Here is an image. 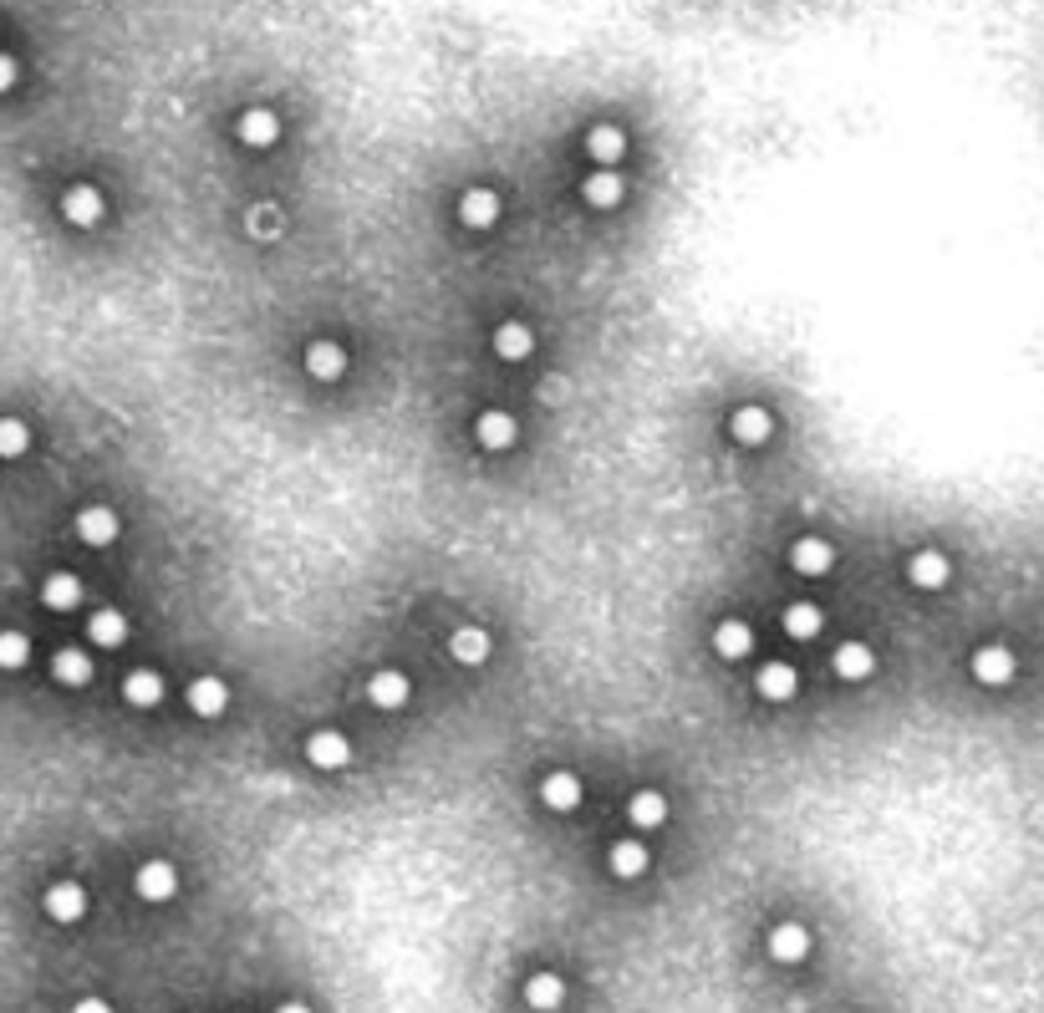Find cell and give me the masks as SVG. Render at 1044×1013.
<instances>
[{
  "mask_svg": "<svg viewBox=\"0 0 1044 1013\" xmlns=\"http://www.w3.org/2000/svg\"><path fill=\"white\" fill-rule=\"evenodd\" d=\"M235 138L245 149H270V143H281V117L270 107H245L235 117Z\"/></svg>",
  "mask_w": 1044,
  "mask_h": 1013,
  "instance_id": "14",
  "label": "cell"
},
{
  "mask_svg": "<svg viewBox=\"0 0 1044 1013\" xmlns=\"http://www.w3.org/2000/svg\"><path fill=\"white\" fill-rule=\"evenodd\" d=\"M907 581L917 586V591H943V586L953 581V565H948L943 550H917L907 561Z\"/></svg>",
  "mask_w": 1044,
  "mask_h": 1013,
  "instance_id": "17",
  "label": "cell"
},
{
  "mask_svg": "<svg viewBox=\"0 0 1044 1013\" xmlns=\"http://www.w3.org/2000/svg\"><path fill=\"white\" fill-rule=\"evenodd\" d=\"M306 759H311L321 774H332V769L352 765V744H347L337 729H317L311 739H306Z\"/></svg>",
  "mask_w": 1044,
  "mask_h": 1013,
  "instance_id": "12",
  "label": "cell"
},
{
  "mask_svg": "<svg viewBox=\"0 0 1044 1013\" xmlns=\"http://www.w3.org/2000/svg\"><path fill=\"white\" fill-rule=\"evenodd\" d=\"M62 219H67L72 230H98L102 219H107L102 189H92V183H72L67 194H62Z\"/></svg>",
  "mask_w": 1044,
  "mask_h": 1013,
  "instance_id": "4",
  "label": "cell"
},
{
  "mask_svg": "<svg viewBox=\"0 0 1044 1013\" xmlns=\"http://www.w3.org/2000/svg\"><path fill=\"white\" fill-rule=\"evenodd\" d=\"M306 372H311L317 383H341V377H347V351H341V342H332V336L306 342Z\"/></svg>",
  "mask_w": 1044,
  "mask_h": 1013,
  "instance_id": "11",
  "label": "cell"
},
{
  "mask_svg": "<svg viewBox=\"0 0 1044 1013\" xmlns=\"http://www.w3.org/2000/svg\"><path fill=\"white\" fill-rule=\"evenodd\" d=\"M968 667H974V682H983V688H1004V682H1014V672H1019V663H1014V652L1004 647V642L978 647L974 657H968Z\"/></svg>",
  "mask_w": 1044,
  "mask_h": 1013,
  "instance_id": "8",
  "label": "cell"
},
{
  "mask_svg": "<svg viewBox=\"0 0 1044 1013\" xmlns=\"http://www.w3.org/2000/svg\"><path fill=\"white\" fill-rule=\"evenodd\" d=\"M581 795H587V784H581L576 769H551V774L540 780V799H545V810H556V815H571L576 805H581Z\"/></svg>",
  "mask_w": 1044,
  "mask_h": 1013,
  "instance_id": "10",
  "label": "cell"
},
{
  "mask_svg": "<svg viewBox=\"0 0 1044 1013\" xmlns=\"http://www.w3.org/2000/svg\"><path fill=\"white\" fill-rule=\"evenodd\" d=\"M408 698H413V682H408L398 667H383V672H372V678H368V703H372V708L398 714V708H408Z\"/></svg>",
  "mask_w": 1044,
  "mask_h": 1013,
  "instance_id": "9",
  "label": "cell"
},
{
  "mask_svg": "<svg viewBox=\"0 0 1044 1013\" xmlns=\"http://www.w3.org/2000/svg\"><path fill=\"white\" fill-rule=\"evenodd\" d=\"M530 351H536V332L525 321H500L494 326V357L500 362H525Z\"/></svg>",
  "mask_w": 1044,
  "mask_h": 1013,
  "instance_id": "28",
  "label": "cell"
},
{
  "mask_svg": "<svg viewBox=\"0 0 1044 1013\" xmlns=\"http://www.w3.org/2000/svg\"><path fill=\"white\" fill-rule=\"evenodd\" d=\"M72 1013H113V1003H107V998H77Z\"/></svg>",
  "mask_w": 1044,
  "mask_h": 1013,
  "instance_id": "37",
  "label": "cell"
},
{
  "mask_svg": "<svg viewBox=\"0 0 1044 1013\" xmlns=\"http://www.w3.org/2000/svg\"><path fill=\"white\" fill-rule=\"evenodd\" d=\"M16 82H21V62L11 51H0V92H11Z\"/></svg>",
  "mask_w": 1044,
  "mask_h": 1013,
  "instance_id": "36",
  "label": "cell"
},
{
  "mask_svg": "<svg viewBox=\"0 0 1044 1013\" xmlns=\"http://www.w3.org/2000/svg\"><path fill=\"white\" fill-rule=\"evenodd\" d=\"M830 667H836V678L841 682H866L876 672V652L866 647V642H841L836 657H830Z\"/></svg>",
  "mask_w": 1044,
  "mask_h": 1013,
  "instance_id": "27",
  "label": "cell"
},
{
  "mask_svg": "<svg viewBox=\"0 0 1044 1013\" xmlns=\"http://www.w3.org/2000/svg\"><path fill=\"white\" fill-rule=\"evenodd\" d=\"M581 200L591 209H617L622 204V174L617 168H591L587 183H581Z\"/></svg>",
  "mask_w": 1044,
  "mask_h": 1013,
  "instance_id": "29",
  "label": "cell"
},
{
  "mask_svg": "<svg viewBox=\"0 0 1044 1013\" xmlns=\"http://www.w3.org/2000/svg\"><path fill=\"white\" fill-rule=\"evenodd\" d=\"M494 652V642H489V631L485 627H454V637H449V657H454L459 667H479Z\"/></svg>",
  "mask_w": 1044,
  "mask_h": 1013,
  "instance_id": "25",
  "label": "cell"
},
{
  "mask_svg": "<svg viewBox=\"0 0 1044 1013\" xmlns=\"http://www.w3.org/2000/svg\"><path fill=\"white\" fill-rule=\"evenodd\" d=\"M459 219H464L469 230H489V225L500 219V194H494V189H464Z\"/></svg>",
  "mask_w": 1044,
  "mask_h": 1013,
  "instance_id": "31",
  "label": "cell"
},
{
  "mask_svg": "<svg viewBox=\"0 0 1044 1013\" xmlns=\"http://www.w3.org/2000/svg\"><path fill=\"white\" fill-rule=\"evenodd\" d=\"M184 698H189V714L194 718H219L230 708V688H224V678H194Z\"/></svg>",
  "mask_w": 1044,
  "mask_h": 1013,
  "instance_id": "21",
  "label": "cell"
},
{
  "mask_svg": "<svg viewBox=\"0 0 1044 1013\" xmlns=\"http://www.w3.org/2000/svg\"><path fill=\"white\" fill-rule=\"evenodd\" d=\"M587 153H591V164L596 168H617L622 164V153H627V133L617 128V123H596L587 133Z\"/></svg>",
  "mask_w": 1044,
  "mask_h": 1013,
  "instance_id": "23",
  "label": "cell"
},
{
  "mask_svg": "<svg viewBox=\"0 0 1044 1013\" xmlns=\"http://www.w3.org/2000/svg\"><path fill=\"white\" fill-rule=\"evenodd\" d=\"M275 1013H311V1003H301V998H286V1003H281Z\"/></svg>",
  "mask_w": 1044,
  "mask_h": 1013,
  "instance_id": "38",
  "label": "cell"
},
{
  "mask_svg": "<svg viewBox=\"0 0 1044 1013\" xmlns=\"http://www.w3.org/2000/svg\"><path fill=\"white\" fill-rule=\"evenodd\" d=\"M770 433H775V413H770V408H759V402L729 413V438H734L739 449H759V444H770Z\"/></svg>",
  "mask_w": 1044,
  "mask_h": 1013,
  "instance_id": "6",
  "label": "cell"
},
{
  "mask_svg": "<svg viewBox=\"0 0 1044 1013\" xmlns=\"http://www.w3.org/2000/svg\"><path fill=\"white\" fill-rule=\"evenodd\" d=\"M474 438H479L485 453H505L520 444V423H515V413H505V408H485V413L474 418Z\"/></svg>",
  "mask_w": 1044,
  "mask_h": 1013,
  "instance_id": "5",
  "label": "cell"
},
{
  "mask_svg": "<svg viewBox=\"0 0 1044 1013\" xmlns=\"http://www.w3.org/2000/svg\"><path fill=\"white\" fill-rule=\"evenodd\" d=\"M164 693H169V688H164V672H158V667H133V672L123 678V703H128V708H143V714H149V708L164 703Z\"/></svg>",
  "mask_w": 1044,
  "mask_h": 1013,
  "instance_id": "15",
  "label": "cell"
},
{
  "mask_svg": "<svg viewBox=\"0 0 1044 1013\" xmlns=\"http://www.w3.org/2000/svg\"><path fill=\"white\" fill-rule=\"evenodd\" d=\"M31 663V637L16 627H0V672H21Z\"/></svg>",
  "mask_w": 1044,
  "mask_h": 1013,
  "instance_id": "34",
  "label": "cell"
},
{
  "mask_svg": "<svg viewBox=\"0 0 1044 1013\" xmlns=\"http://www.w3.org/2000/svg\"><path fill=\"white\" fill-rule=\"evenodd\" d=\"M31 453V423L16 413H0V464H16Z\"/></svg>",
  "mask_w": 1044,
  "mask_h": 1013,
  "instance_id": "33",
  "label": "cell"
},
{
  "mask_svg": "<svg viewBox=\"0 0 1044 1013\" xmlns=\"http://www.w3.org/2000/svg\"><path fill=\"white\" fill-rule=\"evenodd\" d=\"M790 565H795V576H826L830 565H836V546H830L826 535H800L790 546Z\"/></svg>",
  "mask_w": 1044,
  "mask_h": 1013,
  "instance_id": "13",
  "label": "cell"
},
{
  "mask_svg": "<svg viewBox=\"0 0 1044 1013\" xmlns=\"http://www.w3.org/2000/svg\"><path fill=\"white\" fill-rule=\"evenodd\" d=\"M41 912L56 922V927H77L87 916V886L82 881H51L41 892Z\"/></svg>",
  "mask_w": 1044,
  "mask_h": 1013,
  "instance_id": "1",
  "label": "cell"
},
{
  "mask_svg": "<svg viewBox=\"0 0 1044 1013\" xmlns=\"http://www.w3.org/2000/svg\"><path fill=\"white\" fill-rule=\"evenodd\" d=\"M520 993H525V1009L556 1013L560 1003H566V978H560V973H530Z\"/></svg>",
  "mask_w": 1044,
  "mask_h": 1013,
  "instance_id": "22",
  "label": "cell"
},
{
  "mask_svg": "<svg viewBox=\"0 0 1044 1013\" xmlns=\"http://www.w3.org/2000/svg\"><path fill=\"white\" fill-rule=\"evenodd\" d=\"M82 581L72 576V570H51L47 581H41V606L47 612H56V616H67V612H77L82 606Z\"/></svg>",
  "mask_w": 1044,
  "mask_h": 1013,
  "instance_id": "18",
  "label": "cell"
},
{
  "mask_svg": "<svg viewBox=\"0 0 1044 1013\" xmlns=\"http://www.w3.org/2000/svg\"><path fill=\"white\" fill-rule=\"evenodd\" d=\"M51 678L62 682V688H87V682L98 678V663H92L82 647H56L51 652Z\"/></svg>",
  "mask_w": 1044,
  "mask_h": 1013,
  "instance_id": "19",
  "label": "cell"
},
{
  "mask_svg": "<svg viewBox=\"0 0 1044 1013\" xmlns=\"http://www.w3.org/2000/svg\"><path fill=\"white\" fill-rule=\"evenodd\" d=\"M133 892H138V901H149V907H158V901H173V892H179V865L164 861V856L143 861V865L133 871Z\"/></svg>",
  "mask_w": 1044,
  "mask_h": 1013,
  "instance_id": "2",
  "label": "cell"
},
{
  "mask_svg": "<svg viewBox=\"0 0 1044 1013\" xmlns=\"http://www.w3.org/2000/svg\"><path fill=\"white\" fill-rule=\"evenodd\" d=\"M755 688H759V698H770V703H790L795 693H800V672H795L790 663H779V657H770V663L755 672Z\"/></svg>",
  "mask_w": 1044,
  "mask_h": 1013,
  "instance_id": "16",
  "label": "cell"
},
{
  "mask_svg": "<svg viewBox=\"0 0 1044 1013\" xmlns=\"http://www.w3.org/2000/svg\"><path fill=\"white\" fill-rule=\"evenodd\" d=\"M821 627H826V612H821L815 601H790V606H785V637H795V642H815Z\"/></svg>",
  "mask_w": 1044,
  "mask_h": 1013,
  "instance_id": "32",
  "label": "cell"
},
{
  "mask_svg": "<svg viewBox=\"0 0 1044 1013\" xmlns=\"http://www.w3.org/2000/svg\"><path fill=\"white\" fill-rule=\"evenodd\" d=\"M87 637H92V647L102 652H113L128 642V616L118 612V606H102V612L87 616Z\"/></svg>",
  "mask_w": 1044,
  "mask_h": 1013,
  "instance_id": "26",
  "label": "cell"
},
{
  "mask_svg": "<svg viewBox=\"0 0 1044 1013\" xmlns=\"http://www.w3.org/2000/svg\"><path fill=\"white\" fill-rule=\"evenodd\" d=\"M713 652H719V657H729V663L749 657V652H755V627H749L744 616H724V621L713 627Z\"/></svg>",
  "mask_w": 1044,
  "mask_h": 1013,
  "instance_id": "20",
  "label": "cell"
},
{
  "mask_svg": "<svg viewBox=\"0 0 1044 1013\" xmlns=\"http://www.w3.org/2000/svg\"><path fill=\"white\" fill-rule=\"evenodd\" d=\"M764 952H770L775 963H785V967L805 963V958H810V927H805V922H775L770 937H764Z\"/></svg>",
  "mask_w": 1044,
  "mask_h": 1013,
  "instance_id": "7",
  "label": "cell"
},
{
  "mask_svg": "<svg viewBox=\"0 0 1044 1013\" xmlns=\"http://www.w3.org/2000/svg\"><path fill=\"white\" fill-rule=\"evenodd\" d=\"M627 820H632L637 831H662V825H668V799H662V790H637V795L627 799Z\"/></svg>",
  "mask_w": 1044,
  "mask_h": 1013,
  "instance_id": "30",
  "label": "cell"
},
{
  "mask_svg": "<svg viewBox=\"0 0 1044 1013\" xmlns=\"http://www.w3.org/2000/svg\"><path fill=\"white\" fill-rule=\"evenodd\" d=\"M275 230H281V209H270V204H255V209H250V234H260V240H266V234H275Z\"/></svg>",
  "mask_w": 1044,
  "mask_h": 1013,
  "instance_id": "35",
  "label": "cell"
},
{
  "mask_svg": "<svg viewBox=\"0 0 1044 1013\" xmlns=\"http://www.w3.org/2000/svg\"><path fill=\"white\" fill-rule=\"evenodd\" d=\"M72 530H77V540H82V546L102 550V546H113V540L123 535V520H118V510H113V504H82V510H77V520H72Z\"/></svg>",
  "mask_w": 1044,
  "mask_h": 1013,
  "instance_id": "3",
  "label": "cell"
},
{
  "mask_svg": "<svg viewBox=\"0 0 1044 1013\" xmlns=\"http://www.w3.org/2000/svg\"><path fill=\"white\" fill-rule=\"evenodd\" d=\"M647 865H653V850L642 846V841H617V846L607 850V871H611L617 881L647 876Z\"/></svg>",
  "mask_w": 1044,
  "mask_h": 1013,
  "instance_id": "24",
  "label": "cell"
}]
</instances>
